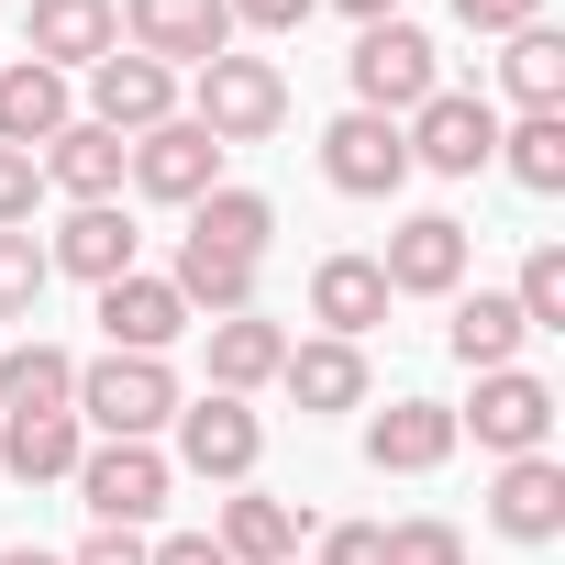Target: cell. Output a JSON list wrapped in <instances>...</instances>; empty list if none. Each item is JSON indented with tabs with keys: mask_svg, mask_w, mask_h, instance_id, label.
Wrapping results in <instances>:
<instances>
[{
	"mask_svg": "<svg viewBox=\"0 0 565 565\" xmlns=\"http://www.w3.org/2000/svg\"><path fill=\"white\" fill-rule=\"evenodd\" d=\"M178 422V366L167 355H100L78 366V433L89 444H156Z\"/></svg>",
	"mask_w": 565,
	"mask_h": 565,
	"instance_id": "cell-1",
	"label": "cell"
},
{
	"mask_svg": "<svg viewBox=\"0 0 565 565\" xmlns=\"http://www.w3.org/2000/svg\"><path fill=\"white\" fill-rule=\"evenodd\" d=\"M200 89H189V122L233 156V145H266L277 122H289V78H277V56H211V67H189Z\"/></svg>",
	"mask_w": 565,
	"mask_h": 565,
	"instance_id": "cell-2",
	"label": "cell"
},
{
	"mask_svg": "<svg viewBox=\"0 0 565 565\" xmlns=\"http://www.w3.org/2000/svg\"><path fill=\"white\" fill-rule=\"evenodd\" d=\"M344 78H355V111L411 122V111L444 89V56H433V34H422V23H366V34H355V56H344Z\"/></svg>",
	"mask_w": 565,
	"mask_h": 565,
	"instance_id": "cell-3",
	"label": "cell"
},
{
	"mask_svg": "<svg viewBox=\"0 0 565 565\" xmlns=\"http://www.w3.org/2000/svg\"><path fill=\"white\" fill-rule=\"evenodd\" d=\"M167 488H178V466H167L156 444H89V455H78V499H89L100 532H145V521L167 510Z\"/></svg>",
	"mask_w": 565,
	"mask_h": 565,
	"instance_id": "cell-4",
	"label": "cell"
},
{
	"mask_svg": "<svg viewBox=\"0 0 565 565\" xmlns=\"http://www.w3.org/2000/svg\"><path fill=\"white\" fill-rule=\"evenodd\" d=\"M167 433H178V455H167V466H189V477H211V488H244V477H255V455H266V422H255L244 399H222V388H211V399H178V422H167Z\"/></svg>",
	"mask_w": 565,
	"mask_h": 565,
	"instance_id": "cell-5",
	"label": "cell"
},
{
	"mask_svg": "<svg viewBox=\"0 0 565 565\" xmlns=\"http://www.w3.org/2000/svg\"><path fill=\"white\" fill-rule=\"evenodd\" d=\"M399 134H411V167H433V178H477V167H499V111H488L477 89H433Z\"/></svg>",
	"mask_w": 565,
	"mask_h": 565,
	"instance_id": "cell-6",
	"label": "cell"
},
{
	"mask_svg": "<svg viewBox=\"0 0 565 565\" xmlns=\"http://www.w3.org/2000/svg\"><path fill=\"white\" fill-rule=\"evenodd\" d=\"M455 433H477L499 466H510V455H543V433H554V388H543L532 366H488L477 399L455 411Z\"/></svg>",
	"mask_w": 565,
	"mask_h": 565,
	"instance_id": "cell-7",
	"label": "cell"
},
{
	"mask_svg": "<svg viewBox=\"0 0 565 565\" xmlns=\"http://www.w3.org/2000/svg\"><path fill=\"white\" fill-rule=\"evenodd\" d=\"M122 178L145 189V200H167V211H189V200H211L222 189V145L178 111V122H156V134H134V156H122Z\"/></svg>",
	"mask_w": 565,
	"mask_h": 565,
	"instance_id": "cell-8",
	"label": "cell"
},
{
	"mask_svg": "<svg viewBox=\"0 0 565 565\" xmlns=\"http://www.w3.org/2000/svg\"><path fill=\"white\" fill-rule=\"evenodd\" d=\"M122 34H134V56H156L167 78L233 56V12H222V0H122Z\"/></svg>",
	"mask_w": 565,
	"mask_h": 565,
	"instance_id": "cell-9",
	"label": "cell"
},
{
	"mask_svg": "<svg viewBox=\"0 0 565 565\" xmlns=\"http://www.w3.org/2000/svg\"><path fill=\"white\" fill-rule=\"evenodd\" d=\"M377 277H388V300H455V289H466V222H455V211H411V222L388 233Z\"/></svg>",
	"mask_w": 565,
	"mask_h": 565,
	"instance_id": "cell-10",
	"label": "cell"
},
{
	"mask_svg": "<svg viewBox=\"0 0 565 565\" xmlns=\"http://www.w3.org/2000/svg\"><path fill=\"white\" fill-rule=\"evenodd\" d=\"M322 178H333L344 200H399V189H411V134L377 122V111H344V122L322 134Z\"/></svg>",
	"mask_w": 565,
	"mask_h": 565,
	"instance_id": "cell-11",
	"label": "cell"
},
{
	"mask_svg": "<svg viewBox=\"0 0 565 565\" xmlns=\"http://www.w3.org/2000/svg\"><path fill=\"white\" fill-rule=\"evenodd\" d=\"M89 122L134 145V134H156V122H178V78H167L156 56H122V45H111V56L89 67Z\"/></svg>",
	"mask_w": 565,
	"mask_h": 565,
	"instance_id": "cell-12",
	"label": "cell"
},
{
	"mask_svg": "<svg viewBox=\"0 0 565 565\" xmlns=\"http://www.w3.org/2000/svg\"><path fill=\"white\" fill-rule=\"evenodd\" d=\"M45 266H56V277H89V289L134 277V211H122V200H78V211L45 233Z\"/></svg>",
	"mask_w": 565,
	"mask_h": 565,
	"instance_id": "cell-13",
	"label": "cell"
},
{
	"mask_svg": "<svg viewBox=\"0 0 565 565\" xmlns=\"http://www.w3.org/2000/svg\"><path fill=\"white\" fill-rule=\"evenodd\" d=\"M23 34H34V67H100L111 45H122V0H34V12H23Z\"/></svg>",
	"mask_w": 565,
	"mask_h": 565,
	"instance_id": "cell-14",
	"label": "cell"
},
{
	"mask_svg": "<svg viewBox=\"0 0 565 565\" xmlns=\"http://www.w3.org/2000/svg\"><path fill=\"white\" fill-rule=\"evenodd\" d=\"M455 444H466V433H455L444 399H388V411L366 422V466H377V477H433Z\"/></svg>",
	"mask_w": 565,
	"mask_h": 565,
	"instance_id": "cell-15",
	"label": "cell"
},
{
	"mask_svg": "<svg viewBox=\"0 0 565 565\" xmlns=\"http://www.w3.org/2000/svg\"><path fill=\"white\" fill-rule=\"evenodd\" d=\"M67 122H78V100H67V78H56V67L0 56V145H12V156H45Z\"/></svg>",
	"mask_w": 565,
	"mask_h": 565,
	"instance_id": "cell-16",
	"label": "cell"
},
{
	"mask_svg": "<svg viewBox=\"0 0 565 565\" xmlns=\"http://www.w3.org/2000/svg\"><path fill=\"white\" fill-rule=\"evenodd\" d=\"M100 333H111V355H167L178 333H189V300L167 289V277H111V289H100Z\"/></svg>",
	"mask_w": 565,
	"mask_h": 565,
	"instance_id": "cell-17",
	"label": "cell"
},
{
	"mask_svg": "<svg viewBox=\"0 0 565 565\" xmlns=\"http://www.w3.org/2000/svg\"><path fill=\"white\" fill-rule=\"evenodd\" d=\"M311 322H322L333 344H366V333L388 322V277H377V255H322V266H311Z\"/></svg>",
	"mask_w": 565,
	"mask_h": 565,
	"instance_id": "cell-18",
	"label": "cell"
},
{
	"mask_svg": "<svg viewBox=\"0 0 565 565\" xmlns=\"http://www.w3.org/2000/svg\"><path fill=\"white\" fill-rule=\"evenodd\" d=\"M488 521H499L510 543H554V532H565V466H554V455H510L499 488H488Z\"/></svg>",
	"mask_w": 565,
	"mask_h": 565,
	"instance_id": "cell-19",
	"label": "cell"
},
{
	"mask_svg": "<svg viewBox=\"0 0 565 565\" xmlns=\"http://www.w3.org/2000/svg\"><path fill=\"white\" fill-rule=\"evenodd\" d=\"M78 455H89L78 411H12V422H0V477H23V488L78 477Z\"/></svg>",
	"mask_w": 565,
	"mask_h": 565,
	"instance_id": "cell-20",
	"label": "cell"
},
{
	"mask_svg": "<svg viewBox=\"0 0 565 565\" xmlns=\"http://www.w3.org/2000/svg\"><path fill=\"white\" fill-rule=\"evenodd\" d=\"M277 388H289L311 422H333V411H366V344H289V366H277Z\"/></svg>",
	"mask_w": 565,
	"mask_h": 565,
	"instance_id": "cell-21",
	"label": "cell"
},
{
	"mask_svg": "<svg viewBox=\"0 0 565 565\" xmlns=\"http://www.w3.org/2000/svg\"><path fill=\"white\" fill-rule=\"evenodd\" d=\"M122 156H134L122 134H100V122H67V134H56L34 167H45V189H67V211H78V200H122Z\"/></svg>",
	"mask_w": 565,
	"mask_h": 565,
	"instance_id": "cell-22",
	"label": "cell"
},
{
	"mask_svg": "<svg viewBox=\"0 0 565 565\" xmlns=\"http://www.w3.org/2000/svg\"><path fill=\"white\" fill-rule=\"evenodd\" d=\"M444 344L488 377V366H521V344H532V322H521V300L510 289H455V322H444Z\"/></svg>",
	"mask_w": 565,
	"mask_h": 565,
	"instance_id": "cell-23",
	"label": "cell"
},
{
	"mask_svg": "<svg viewBox=\"0 0 565 565\" xmlns=\"http://www.w3.org/2000/svg\"><path fill=\"white\" fill-rule=\"evenodd\" d=\"M167 289L189 300V322H200V311H211V322H233V311H255V255H222V244H189V233H178Z\"/></svg>",
	"mask_w": 565,
	"mask_h": 565,
	"instance_id": "cell-24",
	"label": "cell"
},
{
	"mask_svg": "<svg viewBox=\"0 0 565 565\" xmlns=\"http://www.w3.org/2000/svg\"><path fill=\"white\" fill-rule=\"evenodd\" d=\"M211 543H222L233 565H300V510H289V499H266V488H233Z\"/></svg>",
	"mask_w": 565,
	"mask_h": 565,
	"instance_id": "cell-25",
	"label": "cell"
},
{
	"mask_svg": "<svg viewBox=\"0 0 565 565\" xmlns=\"http://www.w3.org/2000/svg\"><path fill=\"white\" fill-rule=\"evenodd\" d=\"M277 366H289V333H277L266 311H233V322H211V388H222V399H244V388H277Z\"/></svg>",
	"mask_w": 565,
	"mask_h": 565,
	"instance_id": "cell-26",
	"label": "cell"
},
{
	"mask_svg": "<svg viewBox=\"0 0 565 565\" xmlns=\"http://www.w3.org/2000/svg\"><path fill=\"white\" fill-rule=\"evenodd\" d=\"M12 411H78V355L67 344H0V422Z\"/></svg>",
	"mask_w": 565,
	"mask_h": 565,
	"instance_id": "cell-27",
	"label": "cell"
},
{
	"mask_svg": "<svg viewBox=\"0 0 565 565\" xmlns=\"http://www.w3.org/2000/svg\"><path fill=\"white\" fill-rule=\"evenodd\" d=\"M189 244H222V255H255V266H266L277 200H266V189H211V200H189Z\"/></svg>",
	"mask_w": 565,
	"mask_h": 565,
	"instance_id": "cell-28",
	"label": "cell"
},
{
	"mask_svg": "<svg viewBox=\"0 0 565 565\" xmlns=\"http://www.w3.org/2000/svg\"><path fill=\"white\" fill-rule=\"evenodd\" d=\"M510 56H499V78H510V100L521 111H565V34L554 23H521V34H499Z\"/></svg>",
	"mask_w": 565,
	"mask_h": 565,
	"instance_id": "cell-29",
	"label": "cell"
},
{
	"mask_svg": "<svg viewBox=\"0 0 565 565\" xmlns=\"http://www.w3.org/2000/svg\"><path fill=\"white\" fill-rule=\"evenodd\" d=\"M499 167H510L532 200H554V189H565V111H521V122H499Z\"/></svg>",
	"mask_w": 565,
	"mask_h": 565,
	"instance_id": "cell-30",
	"label": "cell"
},
{
	"mask_svg": "<svg viewBox=\"0 0 565 565\" xmlns=\"http://www.w3.org/2000/svg\"><path fill=\"white\" fill-rule=\"evenodd\" d=\"M45 244H34V222L23 233H0V322H34V300H45Z\"/></svg>",
	"mask_w": 565,
	"mask_h": 565,
	"instance_id": "cell-31",
	"label": "cell"
},
{
	"mask_svg": "<svg viewBox=\"0 0 565 565\" xmlns=\"http://www.w3.org/2000/svg\"><path fill=\"white\" fill-rule=\"evenodd\" d=\"M510 300H521L532 333H565V244H532V255H521V289H510Z\"/></svg>",
	"mask_w": 565,
	"mask_h": 565,
	"instance_id": "cell-32",
	"label": "cell"
},
{
	"mask_svg": "<svg viewBox=\"0 0 565 565\" xmlns=\"http://www.w3.org/2000/svg\"><path fill=\"white\" fill-rule=\"evenodd\" d=\"M377 543H388V565H466V532H455V521H433V510L377 521Z\"/></svg>",
	"mask_w": 565,
	"mask_h": 565,
	"instance_id": "cell-33",
	"label": "cell"
},
{
	"mask_svg": "<svg viewBox=\"0 0 565 565\" xmlns=\"http://www.w3.org/2000/svg\"><path fill=\"white\" fill-rule=\"evenodd\" d=\"M34 200H45V167L0 145V233H23V222H34Z\"/></svg>",
	"mask_w": 565,
	"mask_h": 565,
	"instance_id": "cell-34",
	"label": "cell"
},
{
	"mask_svg": "<svg viewBox=\"0 0 565 565\" xmlns=\"http://www.w3.org/2000/svg\"><path fill=\"white\" fill-rule=\"evenodd\" d=\"M455 23L466 34H521V23H543V0H455Z\"/></svg>",
	"mask_w": 565,
	"mask_h": 565,
	"instance_id": "cell-35",
	"label": "cell"
},
{
	"mask_svg": "<svg viewBox=\"0 0 565 565\" xmlns=\"http://www.w3.org/2000/svg\"><path fill=\"white\" fill-rule=\"evenodd\" d=\"M222 12H233V23H255V34H300L322 0H222Z\"/></svg>",
	"mask_w": 565,
	"mask_h": 565,
	"instance_id": "cell-36",
	"label": "cell"
},
{
	"mask_svg": "<svg viewBox=\"0 0 565 565\" xmlns=\"http://www.w3.org/2000/svg\"><path fill=\"white\" fill-rule=\"evenodd\" d=\"M322 565H388L377 521H333V532H322Z\"/></svg>",
	"mask_w": 565,
	"mask_h": 565,
	"instance_id": "cell-37",
	"label": "cell"
},
{
	"mask_svg": "<svg viewBox=\"0 0 565 565\" xmlns=\"http://www.w3.org/2000/svg\"><path fill=\"white\" fill-rule=\"evenodd\" d=\"M145 565H233L211 532H167V543H145Z\"/></svg>",
	"mask_w": 565,
	"mask_h": 565,
	"instance_id": "cell-38",
	"label": "cell"
},
{
	"mask_svg": "<svg viewBox=\"0 0 565 565\" xmlns=\"http://www.w3.org/2000/svg\"><path fill=\"white\" fill-rule=\"evenodd\" d=\"M67 565H145V532H89Z\"/></svg>",
	"mask_w": 565,
	"mask_h": 565,
	"instance_id": "cell-39",
	"label": "cell"
},
{
	"mask_svg": "<svg viewBox=\"0 0 565 565\" xmlns=\"http://www.w3.org/2000/svg\"><path fill=\"white\" fill-rule=\"evenodd\" d=\"M333 12H355V34H366V23H399V0H333Z\"/></svg>",
	"mask_w": 565,
	"mask_h": 565,
	"instance_id": "cell-40",
	"label": "cell"
},
{
	"mask_svg": "<svg viewBox=\"0 0 565 565\" xmlns=\"http://www.w3.org/2000/svg\"><path fill=\"white\" fill-rule=\"evenodd\" d=\"M0 565H67V554H45V543H12V554H0Z\"/></svg>",
	"mask_w": 565,
	"mask_h": 565,
	"instance_id": "cell-41",
	"label": "cell"
}]
</instances>
